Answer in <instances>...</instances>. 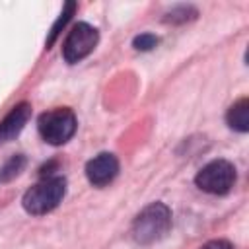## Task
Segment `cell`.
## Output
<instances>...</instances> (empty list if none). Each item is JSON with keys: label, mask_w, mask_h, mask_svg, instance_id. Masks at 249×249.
Segmentation results:
<instances>
[{"label": "cell", "mask_w": 249, "mask_h": 249, "mask_svg": "<svg viewBox=\"0 0 249 249\" xmlns=\"http://www.w3.org/2000/svg\"><path fill=\"white\" fill-rule=\"evenodd\" d=\"M171 228V212L161 202L148 204L132 222V237L140 245L160 241Z\"/></svg>", "instance_id": "1"}, {"label": "cell", "mask_w": 249, "mask_h": 249, "mask_svg": "<svg viewBox=\"0 0 249 249\" xmlns=\"http://www.w3.org/2000/svg\"><path fill=\"white\" fill-rule=\"evenodd\" d=\"M64 193H66V181L62 177H43V181L33 185L23 195L21 204L25 212L33 216H41L54 210L64 198Z\"/></svg>", "instance_id": "2"}, {"label": "cell", "mask_w": 249, "mask_h": 249, "mask_svg": "<svg viewBox=\"0 0 249 249\" xmlns=\"http://www.w3.org/2000/svg\"><path fill=\"white\" fill-rule=\"evenodd\" d=\"M39 134L43 136L45 142L53 144V146H60L64 142H68L74 132H76V115L66 109V107H58L53 111H47L39 117Z\"/></svg>", "instance_id": "3"}, {"label": "cell", "mask_w": 249, "mask_h": 249, "mask_svg": "<svg viewBox=\"0 0 249 249\" xmlns=\"http://www.w3.org/2000/svg\"><path fill=\"white\" fill-rule=\"evenodd\" d=\"M195 183L204 193L226 195L235 183V167L226 160H214L196 173Z\"/></svg>", "instance_id": "4"}, {"label": "cell", "mask_w": 249, "mask_h": 249, "mask_svg": "<svg viewBox=\"0 0 249 249\" xmlns=\"http://www.w3.org/2000/svg\"><path fill=\"white\" fill-rule=\"evenodd\" d=\"M97 29L91 27L89 23H76L72 31L68 33L64 45H62V56L66 62L74 64L86 58L97 45Z\"/></svg>", "instance_id": "5"}, {"label": "cell", "mask_w": 249, "mask_h": 249, "mask_svg": "<svg viewBox=\"0 0 249 249\" xmlns=\"http://www.w3.org/2000/svg\"><path fill=\"white\" fill-rule=\"evenodd\" d=\"M119 173V161L113 154L109 152H103L99 156H95L93 160L88 161L86 165V175H88V181L95 187H105L109 185Z\"/></svg>", "instance_id": "6"}, {"label": "cell", "mask_w": 249, "mask_h": 249, "mask_svg": "<svg viewBox=\"0 0 249 249\" xmlns=\"http://www.w3.org/2000/svg\"><path fill=\"white\" fill-rule=\"evenodd\" d=\"M31 117V105L29 103H19L16 105L2 121H0V144L4 142H10L12 138H16L23 126L27 124Z\"/></svg>", "instance_id": "7"}, {"label": "cell", "mask_w": 249, "mask_h": 249, "mask_svg": "<svg viewBox=\"0 0 249 249\" xmlns=\"http://www.w3.org/2000/svg\"><path fill=\"white\" fill-rule=\"evenodd\" d=\"M226 121L230 124V128H233L237 132H247L249 130V99L241 97L239 101H235L228 109Z\"/></svg>", "instance_id": "8"}, {"label": "cell", "mask_w": 249, "mask_h": 249, "mask_svg": "<svg viewBox=\"0 0 249 249\" xmlns=\"http://www.w3.org/2000/svg\"><path fill=\"white\" fill-rule=\"evenodd\" d=\"M25 167V158L21 154L18 156H12L2 167H0V183H8L12 181L14 177H18Z\"/></svg>", "instance_id": "9"}, {"label": "cell", "mask_w": 249, "mask_h": 249, "mask_svg": "<svg viewBox=\"0 0 249 249\" xmlns=\"http://www.w3.org/2000/svg\"><path fill=\"white\" fill-rule=\"evenodd\" d=\"M74 10H76V4L74 2H68L66 6H64V12L60 14V18L56 19V23L53 25V29H51V35H49V39H47V49L54 43V39L58 37V33H60V29L66 25V21L72 18V14H74Z\"/></svg>", "instance_id": "10"}, {"label": "cell", "mask_w": 249, "mask_h": 249, "mask_svg": "<svg viewBox=\"0 0 249 249\" xmlns=\"http://www.w3.org/2000/svg\"><path fill=\"white\" fill-rule=\"evenodd\" d=\"M196 16V10L191 8V6H179L175 10H171L165 18V21H171V23H183L187 19H193Z\"/></svg>", "instance_id": "11"}, {"label": "cell", "mask_w": 249, "mask_h": 249, "mask_svg": "<svg viewBox=\"0 0 249 249\" xmlns=\"http://www.w3.org/2000/svg\"><path fill=\"white\" fill-rule=\"evenodd\" d=\"M132 45H134L136 51H150V49H154L158 45V37L152 35V33H142V35H138L134 39Z\"/></svg>", "instance_id": "12"}, {"label": "cell", "mask_w": 249, "mask_h": 249, "mask_svg": "<svg viewBox=\"0 0 249 249\" xmlns=\"http://www.w3.org/2000/svg\"><path fill=\"white\" fill-rule=\"evenodd\" d=\"M200 249H233V247H231V243L226 241V239H214V241L204 243Z\"/></svg>", "instance_id": "13"}]
</instances>
